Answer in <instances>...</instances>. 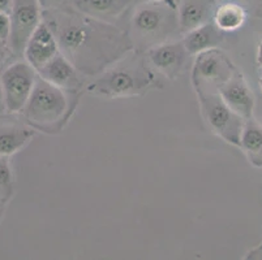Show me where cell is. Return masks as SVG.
<instances>
[{
  "mask_svg": "<svg viewBox=\"0 0 262 260\" xmlns=\"http://www.w3.org/2000/svg\"><path fill=\"white\" fill-rule=\"evenodd\" d=\"M42 20L54 33L61 54L88 78L98 76L135 50L127 30L77 9H45Z\"/></svg>",
  "mask_w": 262,
  "mask_h": 260,
  "instance_id": "cell-1",
  "label": "cell"
},
{
  "mask_svg": "<svg viewBox=\"0 0 262 260\" xmlns=\"http://www.w3.org/2000/svg\"><path fill=\"white\" fill-rule=\"evenodd\" d=\"M162 87L158 75L144 52L130 51L85 83V91L107 99L141 97Z\"/></svg>",
  "mask_w": 262,
  "mask_h": 260,
  "instance_id": "cell-2",
  "label": "cell"
},
{
  "mask_svg": "<svg viewBox=\"0 0 262 260\" xmlns=\"http://www.w3.org/2000/svg\"><path fill=\"white\" fill-rule=\"evenodd\" d=\"M80 97L81 92L64 91L38 76L21 119L34 130L58 134L70 123Z\"/></svg>",
  "mask_w": 262,
  "mask_h": 260,
  "instance_id": "cell-3",
  "label": "cell"
},
{
  "mask_svg": "<svg viewBox=\"0 0 262 260\" xmlns=\"http://www.w3.org/2000/svg\"><path fill=\"white\" fill-rule=\"evenodd\" d=\"M128 35L135 51L145 52L180 35L176 0H158L136 4Z\"/></svg>",
  "mask_w": 262,
  "mask_h": 260,
  "instance_id": "cell-4",
  "label": "cell"
},
{
  "mask_svg": "<svg viewBox=\"0 0 262 260\" xmlns=\"http://www.w3.org/2000/svg\"><path fill=\"white\" fill-rule=\"evenodd\" d=\"M202 119L218 137L232 146H240L244 121L219 95L218 91H196Z\"/></svg>",
  "mask_w": 262,
  "mask_h": 260,
  "instance_id": "cell-5",
  "label": "cell"
},
{
  "mask_svg": "<svg viewBox=\"0 0 262 260\" xmlns=\"http://www.w3.org/2000/svg\"><path fill=\"white\" fill-rule=\"evenodd\" d=\"M235 70L236 66L222 50H206L193 61L192 85L196 91H218Z\"/></svg>",
  "mask_w": 262,
  "mask_h": 260,
  "instance_id": "cell-6",
  "label": "cell"
},
{
  "mask_svg": "<svg viewBox=\"0 0 262 260\" xmlns=\"http://www.w3.org/2000/svg\"><path fill=\"white\" fill-rule=\"evenodd\" d=\"M37 77V70L28 61H16L2 72L0 86L7 113H20L32 94Z\"/></svg>",
  "mask_w": 262,
  "mask_h": 260,
  "instance_id": "cell-7",
  "label": "cell"
},
{
  "mask_svg": "<svg viewBox=\"0 0 262 260\" xmlns=\"http://www.w3.org/2000/svg\"><path fill=\"white\" fill-rule=\"evenodd\" d=\"M38 0H13L11 13V34L8 47L16 56H23L26 43L42 21Z\"/></svg>",
  "mask_w": 262,
  "mask_h": 260,
  "instance_id": "cell-8",
  "label": "cell"
},
{
  "mask_svg": "<svg viewBox=\"0 0 262 260\" xmlns=\"http://www.w3.org/2000/svg\"><path fill=\"white\" fill-rule=\"evenodd\" d=\"M144 54L154 70L171 81L182 76L190 57L182 40L162 43L158 46L151 47Z\"/></svg>",
  "mask_w": 262,
  "mask_h": 260,
  "instance_id": "cell-9",
  "label": "cell"
},
{
  "mask_svg": "<svg viewBox=\"0 0 262 260\" xmlns=\"http://www.w3.org/2000/svg\"><path fill=\"white\" fill-rule=\"evenodd\" d=\"M38 76L68 92H82L85 83L80 72L73 66L61 52H58L51 60L37 70Z\"/></svg>",
  "mask_w": 262,
  "mask_h": 260,
  "instance_id": "cell-10",
  "label": "cell"
},
{
  "mask_svg": "<svg viewBox=\"0 0 262 260\" xmlns=\"http://www.w3.org/2000/svg\"><path fill=\"white\" fill-rule=\"evenodd\" d=\"M225 103L239 114L243 120L253 117L254 95L249 89L242 72H233V75L218 90Z\"/></svg>",
  "mask_w": 262,
  "mask_h": 260,
  "instance_id": "cell-11",
  "label": "cell"
},
{
  "mask_svg": "<svg viewBox=\"0 0 262 260\" xmlns=\"http://www.w3.org/2000/svg\"><path fill=\"white\" fill-rule=\"evenodd\" d=\"M58 52H60V50L56 38L50 26L42 20L26 43L23 56L35 70H39Z\"/></svg>",
  "mask_w": 262,
  "mask_h": 260,
  "instance_id": "cell-12",
  "label": "cell"
},
{
  "mask_svg": "<svg viewBox=\"0 0 262 260\" xmlns=\"http://www.w3.org/2000/svg\"><path fill=\"white\" fill-rule=\"evenodd\" d=\"M180 33L190 32L193 29L213 21L215 12V0H176Z\"/></svg>",
  "mask_w": 262,
  "mask_h": 260,
  "instance_id": "cell-13",
  "label": "cell"
},
{
  "mask_svg": "<svg viewBox=\"0 0 262 260\" xmlns=\"http://www.w3.org/2000/svg\"><path fill=\"white\" fill-rule=\"evenodd\" d=\"M35 135L24 121H0V157H9L25 149Z\"/></svg>",
  "mask_w": 262,
  "mask_h": 260,
  "instance_id": "cell-14",
  "label": "cell"
},
{
  "mask_svg": "<svg viewBox=\"0 0 262 260\" xmlns=\"http://www.w3.org/2000/svg\"><path fill=\"white\" fill-rule=\"evenodd\" d=\"M225 40L222 30L216 28L213 21L193 29L190 32L183 34V44L190 56H196L200 52L210 49H218Z\"/></svg>",
  "mask_w": 262,
  "mask_h": 260,
  "instance_id": "cell-15",
  "label": "cell"
},
{
  "mask_svg": "<svg viewBox=\"0 0 262 260\" xmlns=\"http://www.w3.org/2000/svg\"><path fill=\"white\" fill-rule=\"evenodd\" d=\"M135 0H73V7L89 17L110 22L120 17Z\"/></svg>",
  "mask_w": 262,
  "mask_h": 260,
  "instance_id": "cell-16",
  "label": "cell"
},
{
  "mask_svg": "<svg viewBox=\"0 0 262 260\" xmlns=\"http://www.w3.org/2000/svg\"><path fill=\"white\" fill-rule=\"evenodd\" d=\"M239 147L252 166L262 168V125L253 117L244 121Z\"/></svg>",
  "mask_w": 262,
  "mask_h": 260,
  "instance_id": "cell-17",
  "label": "cell"
},
{
  "mask_svg": "<svg viewBox=\"0 0 262 260\" xmlns=\"http://www.w3.org/2000/svg\"><path fill=\"white\" fill-rule=\"evenodd\" d=\"M247 18L244 8L236 3H225L215 8L213 16V22L219 30L233 32L242 28Z\"/></svg>",
  "mask_w": 262,
  "mask_h": 260,
  "instance_id": "cell-18",
  "label": "cell"
},
{
  "mask_svg": "<svg viewBox=\"0 0 262 260\" xmlns=\"http://www.w3.org/2000/svg\"><path fill=\"white\" fill-rule=\"evenodd\" d=\"M15 182L8 157H0V203L6 206L13 197Z\"/></svg>",
  "mask_w": 262,
  "mask_h": 260,
  "instance_id": "cell-19",
  "label": "cell"
},
{
  "mask_svg": "<svg viewBox=\"0 0 262 260\" xmlns=\"http://www.w3.org/2000/svg\"><path fill=\"white\" fill-rule=\"evenodd\" d=\"M9 34H11V17L8 13L0 12V40L8 44Z\"/></svg>",
  "mask_w": 262,
  "mask_h": 260,
  "instance_id": "cell-20",
  "label": "cell"
},
{
  "mask_svg": "<svg viewBox=\"0 0 262 260\" xmlns=\"http://www.w3.org/2000/svg\"><path fill=\"white\" fill-rule=\"evenodd\" d=\"M9 54H11V50H9L8 44L0 40V69L3 68L4 63H6L7 59H8Z\"/></svg>",
  "mask_w": 262,
  "mask_h": 260,
  "instance_id": "cell-21",
  "label": "cell"
},
{
  "mask_svg": "<svg viewBox=\"0 0 262 260\" xmlns=\"http://www.w3.org/2000/svg\"><path fill=\"white\" fill-rule=\"evenodd\" d=\"M12 6H13V0H0V12L9 14Z\"/></svg>",
  "mask_w": 262,
  "mask_h": 260,
  "instance_id": "cell-22",
  "label": "cell"
},
{
  "mask_svg": "<svg viewBox=\"0 0 262 260\" xmlns=\"http://www.w3.org/2000/svg\"><path fill=\"white\" fill-rule=\"evenodd\" d=\"M64 0H40L39 6L42 3L45 4V7H52V8H56V3H61Z\"/></svg>",
  "mask_w": 262,
  "mask_h": 260,
  "instance_id": "cell-23",
  "label": "cell"
},
{
  "mask_svg": "<svg viewBox=\"0 0 262 260\" xmlns=\"http://www.w3.org/2000/svg\"><path fill=\"white\" fill-rule=\"evenodd\" d=\"M6 111V104H4V98H3V91H2V86H0V116L4 113Z\"/></svg>",
  "mask_w": 262,
  "mask_h": 260,
  "instance_id": "cell-24",
  "label": "cell"
},
{
  "mask_svg": "<svg viewBox=\"0 0 262 260\" xmlns=\"http://www.w3.org/2000/svg\"><path fill=\"white\" fill-rule=\"evenodd\" d=\"M257 63L262 68V42L259 43L258 50H257Z\"/></svg>",
  "mask_w": 262,
  "mask_h": 260,
  "instance_id": "cell-25",
  "label": "cell"
},
{
  "mask_svg": "<svg viewBox=\"0 0 262 260\" xmlns=\"http://www.w3.org/2000/svg\"><path fill=\"white\" fill-rule=\"evenodd\" d=\"M147 2H158V0H135V6L140 3H147Z\"/></svg>",
  "mask_w": 262,
  "mask_h": 260,
  "instance_id": "cell-26",
  "label": "cell"
},
{
  "mask_svg": "<svg viewBox=\"0 0 262 260\" xmlns=\"http://www.w3.org/2000/svg\"><path fill=\"white\" fill-rule=\"evenodd\" d=\"M3 211H4V204L0 203V219H2V215H3Z\"/></svg>",
  "mask_w": 262,
  "mask_h": 260,
  "instance_id": "cell-27",
  "label": "cell"
},
{
  "mask_svg": "<svg viewBox=\"0 0 262 260\" xmlns=\"http://www.w3.org/2000/svg\"><path fill=\"white\" fill-rule=\"evenodd\" d=\"M259 87H261V90H262V77L259 78Z\"/></svg>",
  "mask_w": 262,
  "mask_h": 260,
  "instance_id": "cell-28",
  "label": "cell"
}]
</instances>
